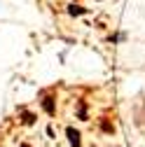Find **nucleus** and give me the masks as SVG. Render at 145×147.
I'll list each match as a JSON object with an SVG mask.
<instances>
[{
	"mask_svg": "<svg viewBox=\"0 0 145 147\" xmlns=\"http://www.w3.org/2000/svg\"><path fill=\"white\" fill-rule=\"evenodd\" d=\"M66 136H68L70 147H80V145H82V140H80V131H75L72 126H68V128H66Z\"/></svg>",
	"mask_w": 145,
	"mask_h": 147,
	"instance_id": "f257e3e1",
	"label": "nucleus"
},
{
	"mask_svg": "<svg viewBox=\"0 0 145 147\" xmlns=\"http://www.w3.org/2000/svg\"><path fill=\"white\" fill-rule=\"evenodd\" d=\"M110 40H112V42H124V40H126V33H119V35H112Z\"/></svg>",
	"mask_w": 145,
	"mask_h": 147,
	"instance_id": "423d86ee",
	"label": "nucleus"
},
{
	"mask_svg": "<svg viewBox=\"0 0 145 147\" xmlns=\"http://www.w3.org/2000/svg\"><path fill=\"white\" fill-rule=\"evenodd\" d=\"M33 121H35V117L28 115V112H24V124H33Z\"/></svg>",
	"mask_w": 145,
	"mask_h": 147,
	"instance_id": "0eeeda50",
	"label": "nucleus"
},
{
	"mask_svg": "<svg viewBox=\"0 0 145 147\" xmlns=\"http://www.w3.org/2000/svg\"><path fill=\"white\" fill-rule=\"evenodd\" d=\"M77 117L80 119H87V103L80 100V107H77Z\"/></svg>",
	"mask_w": 145,
	"mask_h": 147,
	"instance_id": "20e7f679",
	"label": "nucleus"
},
{
	"mask_svg": "<svg viewBox=\"0 0 145 147\" xmlns=\"http://www.w3.org/2000/svg\"><path fill=\"white\" fill-rule=\"evenodd\" d=\"M42 107H45V112H47V115H54V98H51V96H45Z\"/></svg>",
	"mask_w": 145,
	"mask_h": 147,
	"instance_id": "f03ea898",
	"label": "nucleus"
},
{
	"mask_svg": "<svg viewBox=\"0 0 145 147\" xmlns=\"http://www.w3.org/2000/svg\"><path fill=\"white\" fill-rule=\"evenodd\" d=\"M101 131H103V133H112V131H115V126H112L110 121H101Z\"/></svg>",
	"mask_w": 145,
	"mask_h": 147,
	"instance_id": "39448f33",
	"label": "nucleus"
},
{
	"mask_svg": "<svg viewBox=\"0 0 145 147\" xmlns=\"http://www.w3.org/2000/svg\"><path fill=\"white\" fill-rule=\"evenodd\" d=\"M87 9L84 7H80V5H70L68 7V14H72V16H80V14H84Z\"/></svg>",
	"mask_w": 145,
	"mask_h": 147,
	"instance_id": "7ed1b4c3",
	"label": "nucleus"
}]
</instances>
